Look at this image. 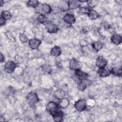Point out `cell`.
<instances>
[{"instance_id": "obj_1", "label": "cell", "mask_w": 122, "mask_h": 122, "mask_svg": "<svg viewBox=\"0 0 122 122\" xmlns=\"http://www.w3.org/2000/svg\"><path fill=\"white\" fill-rule=\"evenodd\" d=\"M46 109L48 113L53 116L60 111V107L57 102L51 101L47 104Z\"/></svg>"}, {"instance_id": "obj_2", "label": "cell", "mask_w": 122, "mask_h": 122, "mask_svg": "<svg viewBox=\"0 0 122 122\" xmlns=\"http://www.w3.org/2000/svg\"><path fill=\"white\" fill-rule=\"evenodd\" d=\"M36 11L39 14H48L52 12V10L51 7L48 4L44 3L40 4L36 8Z\"/></svg>"}, {"instance_id": "obj_3", "label": "cell", "mask_w": 122, "mask_h": 122, "mask_svg": "<svg viewBox=\"0 0 122 122\" xmlns=\"http://www.w3.org/2000/svg\"><path fill=\"white\" fill-rule=\"evenodd\" d=\"M26 99L27 102L31 105L35 104L39 101V98L37 94L33 92H31L27 94Z\"/></svg>"}, {"instance_id": "obj_4", "label": "cell", "mask_w": 122, "mask_h": 122, "mask_svg": "<svg viewBox=\"0 0 122 122\" xmlns=\"http://www.w3.org/2000/svg\"><path fill=\"white\" fill-rule=\"evenodd\" d=\"M87 102L84 99H80L76 101L74 104L75 109L80 112L85 111L87 108Z\"/></svg>"}, {"instance_id": "obj_5", "label": "cell", "mask_w": 122, "mask_h": 122, "mask_svg": "<svg viewBox=\"0 0 122 122\" xmlns=\"http://www.w3.org/2000/svg\"><path fill=\"white\" fill-rule=\"evenodd\" d=\"M17 67L16 63L12 61L6 62L4 65V71L10 74L13 73Z\"/></svg>"}, {"instance_id": "obj_6", "label": "cell", "mask_w": 122, "mask_h": 122, "mask_svg": "<svg viewBox=\"0 0 122 122\" xmlns=\"http://www.w3.org/2000/svg\"><path fill=\"white\" fill-rule=\"evenodd\" d=\"M41 44V41L37 38H31L28 41L29 47L32 50L38 49Z\"/></svg>"}, {"instance_id": "obj_7", "label": "cell", "mask_w": 122, "mask_h": 122, "mask_svg": "<svg viewBox=\"0 0 122 122\" xmlns=\"http://www.w3.org/2000/svg\"><path fill=\"white\" fill-rule=\"evenodd\" d=\"M45 26L47 31L50 33H55L59 30L58 26L51 22H47Z\"/></svg>"}, {"instance_id": "obj_8", "label": "cell", "mask_w": 122, "mask_h": 122, "mask_svg": "<svg viewBox=\"0 0 122 122\" xmlns=\"http://www.w3.org/2000/svg\"><path fill=\"white\" fill-rule=\"evenodd\" d=\"M62 20L63 21L68 24V25H71L75 23L76 21V19L74 15L71 13H66L65 14Z\"/></svg>"}, {"instance_id": "obj_9", "label": "cell", "mask_w": 122, "mask_h": 122, "mask_svg": "<svg viewBox=\"0 0 122 122\" xmlns=\"http://www.w3.org/2000/svg\"><path fill=\"white\" fill-rule=\"evenodd\" d=\"M91 83V81L88 79L80 81L77 84V89L80 91H83Z\"/></svg>"}, {"instance_id": "obj_10", "label": "cell", "mask_w": 122, "mask_h": 122, "mask_svg": "<svg viewBox=\"0 0 122 122\" xmlns=\"http://www.w3.org/2000/svg\"><path fill=\"white\" fill-rule=\"evenodd\" d=\"M75 74L76 78L80 81L87 79L89 77V74L82 71L80 69H78L75 71Z\"/></svg>"}, {"instance_id": "obj_11", "label": "cell", "mask_w": 122, "mask_h": 122, "mask_svg": "<svg viewBox=\"0 0 122 122\" xmlns=\"http://www.w3.org/2000/svg\"><path fill=\"white\" fill-rule=\"evenodd\" d=\"M107 64V60L102 56H99L96 59V66L99 68H104L106 66Z\"/></svg>"}, {"instance_id": "obj_12", "label": "cell", "mask_w": 122, "mask_h": 122, "mask_svg": "<svg viewBox=\"0 0 122 122\" xmlns=\"http://www.w3.org/2000/svg\"><path fill=\"white\" fill-rule=\"evenodd\" d=\"M69 10H74L81 7V3L79 0H71L67 1Z\"/></svg>"}, {"instance_id": "obj_13", "label": "cell", "mask_w": 122, "mask_h": 122, "mask_svg": "<svg viewBox=\"0 0 122 122\" xmlns=\"http://www.w3.org/2000/svg\"><path fill=\"white\" fill-rule=\"evenodd\" d=\"M69 68L71 70H77L78 69H80V63L79 61L75 58H71L69 61Z\"/></svg>"}, {"instance_id": "obj_14", "label": "cell", "mask_w": 122, "mask_h": 122, "mask_svg": "<svg viewBox=\"0 0 122 122\" xmlns=\"http://www.w3.org/2000/svg\"><path fill=\"white\" fill-rule=\"evenodd\" d=\"M99 75L102 78L109 76L111 74L110 70L106 67L102 68H100L97 71Z\"/></svg>"}, {"instance_id": "obj_15", "label": "cell", "mask_w": 122, "mask_h": 122, "mask_svg": "<svg viewBox=\"0 0 122 122\" xmlns=\"http://www.w3.org/2000/svg\"><path fill=\"white\" fill-rule=\"evenodd\" d=\"M111 42L116 45L120 44L122 42V36L117 34H113L111 37Z\"/></svg>"}, {"instance_id": "obj_16", "label": "cell", "mask_w": 122, "mask_h": 122, "mask_svg": "<svg viewBox=\"0 0 122 122\" xmlns=\"http://www.w3.org/2000/svg\"><path fill=\"white\" fill-rule=\"evenodd\" d=\"M65 95V92L62 89L56 90L54 92V96L59 101L64 98Z\"/></svg>"}, {"instance_id": "obj_17", "label": "cell", "mask_w": 122, "mask_h": 122, "mask_svg": "<svg viewBox=\"0 0 122 122\" xmlns=\"http://www.w3.org/2000/svg\"><path fill=\"white\" fill-rule=\"evenodd\" d=\"M61 53V48L57 45L54 46L53 48H51L50 51V54L51 56L54 57H58Z\"/></svg>"}, {"instance_id": "obj_18", "label": "cell", "mask_w": 122, "mask_h": 122, "mask_svg": "<svg viewBox=\"0 0 122 122\" xmlns=\"http://www.w3.org/2000/svg\"><path fill=\"white\" fill-rule=\"evenodd\" d=\"M110 70L111 74H112L114 76H118V77H121L122 76V68L121 67H116V66L113 67Z\"/></svg>"}, {"instance_id": "obj_19", "label": "cell", "mask_w": 122, "mask_h": 122, "mask_svg": "<svg viewBox=\"0 0 122 122\" xmlns=\"http://www.w3.org/2000/svg\"><path fill=\"white\" fill-rule=\"evenodd\" d=\"M87 15H88L89 19H91V20H96L97 18H98L100 16L98 13L96 11H95L92 9L90 10Z\"/></svg>"}, {"instance_id": "obj_20", "label": "cell", "mask_w": 122, "mask_h": 122, "mask_svg": "<svg viewBox=\"0 0 122 122\" xmlns=\"http://www.w3.org/2000/svg\"><path fill=\"white\" fill-rule=\"evenodd\" d=\"M12 15L10 12L7 10H3L1 12L0 17L4 19L5 20H10L11 18Z\"/></svg>"}, {"instance_id": "obj_21", "label": "cell", "mask_w": 122, "mask_h": 122, "mask_svg": "<svg viewBox=\"0 0 122 122\" xmlns=\"http://www.w3.org/2000/svg\"><path fill=\"white\" fill-rule=\"evenodd\" d=\"M53 119L54 121L56 122H60L62 121L63 117V113L61 111H60L57 113H56L55 115L52 116Z\"/></svg>"}, {"instance_id": "obj_22", "label": "cell", "mask_w": 122, "mask_h": 122, "mask_svg": "<svg viewBox=\"0 0 122 122\" xmlns=\"http://www.w3.org/2000/svg\"><path fill=\"white\" fill-rule=\"evenodd\" d=\"M58 8L59 9L60 11H66L69 10L68 9V4H67V1H61L59 5Z\"/></svg>"}, {"instance_id": "obj_23", "label": "cell", "mask_w": 122, "mask_h": 122, "mask_svg": "<svg viewBox=\"0 0 122 122\" xmlns=\"http://www.w3.org/2000/svg\"><path fill=\"white\" fill-rule=\"evenodd\" d=\"M58 104L60 108L64 109L68 106L69 104V101L67 99L64 98L59 101Z\"/></svg>"}, {"instance_id": "obj_24", "label": "cell", "mask_w": 122, "mask_h": 122, "mask_svg": "<svg viewBox=\"0 0 122 122\" xmlns=\"http://www.w3.org/2000/svg\"><path fill=\"white\" fill-rule=\"evenodd\" d=\"M36 20L38 21V22L41 23V24H44L46 23L47 21V18L46 16V15L44 14H39L36 18Z\"/></svg>"}, {"instance_id": "obj_25", "label": "cell", "mask_w": 122, "mask_h": 122, "mask_svg": "<svg viewBox=\"0 0 122 122\" xmlns=\"http://www.w3.org/2000/svg\"><path fill=\"white\" fill-rule=\"evenodd\" d=\"M40 4V2L37 0H30L27 2V5L29 7L36 8Z\"/></svg>"}, {"instance_id": "obj_26", "label": "cell", "mask_w": 122, "mask_h": 122, "mask_svg": "<svg viewBox=\"0 0 122 122\" xmlns=\"http://www.w3.org/2000/svg\"><path fill=\"white\" fill-rule=\"evenodd\" d=\"M92 46L93 50H94L96 51H98L102 48L103 45L102 43L99 41H96L92 43Z\"/></svg>"}, {"instance_id": "obj_27", "label": "cell", "mask_w": 122, "mask_h": 122, "mask_svg": "<svg viewBox=\"0 0 122 122\" xmlns=\"http://www.w3.org/2000/svg\"><path fill=\"white\" fill-rule=\"evenodd\" d=\"M98 2L99 1L96 0H88L87 1L88 7L90 9L94 8L98 5Z\"/></svg>"}, {"instance_id": "obj_28", "label": "cell", "mask_w": 122, "mask_h": 122, "mask_svg": "<svg viewBox=\"0 0 122 122\" xmlns=\"http://www.w3.org/2000/svg\"><path fill=\"white\" fill-rule=\"evenodd\" d=\"M41 70L42 71L45 72V73H50L51 71H52V69H51V66L48 64H47V63H45V64H43L41 66Z\"/></svg>"}, {"instance_id": "obj_29", "label": "cell", "mask_w": 122, "mask_h": 122, "mask_svg": "<svg viewBox=\"0 0 122 122\" xmlns=\"http://www.w3.org/2000/svg\"><path fill=\"white\" fill-rule=\"evenodd\" d=\"M19 39L20 41L22 43H26L28 41V39L27 36L24 33H21L19 35Z\"/></svg>"}, {"instance_id": "obj_30", "label": "cell", "mask_w": 122, "mask_h": 122, "mask_svg": "<svg viewBox=\"0 0 122 122\" xmlns=\"http://www.w3.org/2000/svg\"><path fill=\"white\" fill-rule=\"evenodd\" d=\"M90 9L88 7H80L79 8V11L82 14H87Z\"/></svg>"}, {"instance_id": "obj_31", "label": "cell", "mask_w": 122, "mask_h": 122, "mask_svg": "<svg viewBox=\"0 0 122 122\" xmlns=\"http://www.w3.org/2000/svg\"><path fill=\"white\" fill-rule=\"evenodd\" d=\"M80 45L81 46V47H86L87 46H88V42L87 41L84 40V39H83V40H81L80 41Z\"/></svg>"}, {"instance_id": "obj_32", "label": "cell", "mask_w": 122, "mask_h": 122, "mask_svg": "<svg viewBox=\"0 0 122 122\" xmlns=\"http://www.w3.org/2000/svg\"><path fill=\"white\" fill-rule=\"evenodd\" d=\"M81 30H82V32L83 33H88L89 31H90V28L88 26H84L82 28V29H81Z\"/></svg>"}, {"instance_id": "obj_33", "label": "cell", "mask_w": 122, "mask_h": 122, "mask_svg": "<svg viewBox=\"0 0 122 122\" xmlns=\"http://www.w3.org/2000/svg\"><path fill=\"white\" fill-rule=\"evenodd\" d=\"M6 20H5L4 19L1 17H0V26H2L6 24Z\"/></svg>"}, {"instance_id": "obj_34", "label": "cell", "mask_w": 122, "mask_h": 122, "mask_svg": "<svg viewBox=\"0 0 122 122\" xmlns=\"http://www.w3.org/2000/svg\"><path fill=\"white\" fill-rule=\"evenodd\" d=\"M0 61L1 63L5 61V58H4V55L1 52L0 53Z\"/></svg>"}, {"instance_id": "obj_35", "label": "cell", "mask_w": 122, "mask_h": 122, "mask_svg": "<svg viewBox=\"0 0 122 122\" xmlns=\"http://www.w3.org/2000/svg\"><path fill=\"white\" fill-rule=\"evenodd\" d=\"M4 0H1L0 1V7L2 6V5H4Z\"/></svg>"}]
</instances>
